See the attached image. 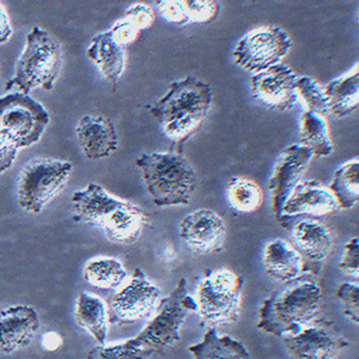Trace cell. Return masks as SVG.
Here are the masks:
<instances>
[{
    "label": "cell",
    "mask_w": 359,
    "mask_h": 359,
    "mask_svg": "<svg viewBox=\"0 0 359 359\" xmlns=\"http://www.w3.org/2000/svg\"><path fill=\"white\" fill-rule=\"evenodd\" d=\"M196 309L194 298L187 294V280L181 278L143 331L123 343L93 347L86 359H150L179 341L188 313Z\"/></svg>",
    "instance_id": "obj_1"
},
{
    "label": "cell",
    "mask_w": 359,
    "mask_h": 359,
    "mask_svg": "<svg viewBox=\"0 0 359 359\" xmlns=\"http://www.w3.org/2000/svg\"><path fill=\"white\" fill-rule=\"evenodd\" d=\"M212 107V89L194 76L174 81L152 106L151 115L169 140L181 147L205 123Z\"/></svg>",
    "instance_id": "obj_2"
},
{
    "label": "cell",
    "mask_w": 359,
    "mask_h": 359,
    "mask_svg": "<svg viewBox=\"0 0 359 359\" xmlns=\"http://www.w3.org/2000/svg\"><path fill=\"white\" fill-rule=\"evenodd\" d=\"M321 299V286L306 276L287 283L264 299L257 311V328L279 338L296 334L318 318Z\"/></svg>",
    "instance_id": "obj_3"
},
{
    "label": "cell",
    "mask_w": 359,
    "mask_h": 359,
    "mask_svg": "<svg viewBox=\"0 0 359 359\" xmlns=\"http://www.w3.org/2000/svg\"><path fill=\"white\" fill-rule=\"evenodd\" d=\"M147 194L158 208L189 204L198 179L192 164L180 152L143 154L135 159Z\"/></svg>",
    "instance_id": "obj_4"
},
{
    "label": "cell",
    "mask_w": 359,
    "mask_h": 359,
    "mask_svg": "<svg viewBox=\"0 0 359 359\" xmlns=\"http://www.w3.org/2000/svg\"><path fill=\"white\" fill-rule=\"evenodd\" d=\"M62 66L60 42L40 27H34L27 36L25 49L17 62L13 77L5 90L29 95L35 89L53 90Z\"/></svg>",
    "instance_id": "obj_5"
},
{
    "label": "cell",
    "mask_w": 359,
    "mask_h": 359,
    "mask_svg": "<svg viewBox=\"0 0 359 359\" xmlns=\"http://www.w3.org/2000/svg\"><path fill=\"white\" fill-rule=\"evenodd\" d=\"M243 279L229 269H205L194 301L204 325L228 326L241 315Z\"/></svg>",
    "instance_id": "obj_6"
},
{
    "label": "cell",
    "mask_w": 359,
    "mask_h": 359,
    "mask_svg": "<svg viewBox=\"0 0 359 359\" xmlns=\"http://www.w3.org/2000/svg\"><path fill=\"white\" fill-rule=\"evenodd\" d=\"M72 164L57 159H34L22 169L17 186L18 204L40 213L69 182Z\"/></svg>",
    "instance_id": "obj_7"
},
{
    "label": "cell",
    "mask_w": 359,
    "mask_h": 359,
    "mask_svg": "<svg viewBox=\"0 0 359 359\" xmlns=\"http://www.w3.org/2000/svg\"><path fill=\"white\" fill-rule=\"evenodd\" d=\"M49 114L29 95L10 93L0 97V132L20 150L41 139Z\"/></svg>",
    "instance_id": "obj_8"
},
{
    "label": "cell",
    "mask_w": 359,
    "mask_h": 359,
    "mask_svg": "<svg viewBox=\"0 0 359 359\" xmlns=\"http://www.w3.org/2000/svg\"><path fill=\"white\" fill-rule=\"evenodd\" d=\"M291 48L292 40L287 32L276 25H262L237 41L233 50V62L247 72L260 74L283 64Z\"/></svg>",
    "instance_id": "obj_9"
},
{
    "label": "cell",
    "mask_w": 359,
    "mask_h": 359,
    "mask_svg": "<svg viewBox=\"0 0 359 359\" xmlns=\"http://www.w3.org/2000/svg\"><path fill=\"white\" fill-rule=\"evenodd\" d=\"M163 294L140 269H135L111 297L108 313L109 323H133L154 314Z\"/></svg>",
    "instance_id": "obj_10"
},
{
    "label": "cell",
    "mask_w": 359,
    "mask_h": 359,
    "mask_svg": "<svg viewBox=\"0 0 359 359\" xmlns=\"http://www.w3.org/2000/svg\"><path fill=\"white\" fill-rule=\"evenodd\" d=\"M282 339L294 359H334L348 346L338 327L325 320H315L296 334Z\"/></svg>",
    "instance_id": "obj_11"
},
{
    "label": "cell",
    "mask_w": 359,
    "mask_h": 359,
    "mask_svg": "<svg viewBox=\"0 0 359 359\" xmlns=\"http://www.w3.org/2000/svg\"><path fill=\"white\" fill-rule=\"evenodd\" d=\"M311 159V151L299 144L285 147L276 159L267 188L271 196V208L277 221L280 218L287 198L302 181Z\"/></svg>",
    "instance_id": "obj_12"
},
{
    "label": "cell",
    "mask_w": 359,
    "mask_h": 359,
    "mask_svg": "<svg viewBox=\"0 0 359 359\" xmlns=\"http://www.w3.org/2000/svg\"><path fill=\"white\" fill-rule=\"evenodd\" d=\"M297 74L294 69L278 64L249 79L252 97L260 106L276 111H287L298 103Z\"/></svg>",
    "instance_id": "obj_13"
},
{
    "label": "cell",
    "mask_w": 359,
    "mask_h": 359,
    "mask_svg": "<svg viewBox=\"0 0 359 359\" xmlns=\"http://www.w3.org/2000/svg\"><path fill=\"white\" fill-rule=\"evenodd\" d=\"M180 240L199 255L218 253L224 247L226 225L218 213L201 208L189 213L179 226Z\"/></svg>",
    "instance_id": "obj_14"
},
{
    "label": "cell",
    "mask_w": 359,
    "mask_h": 359,
    "mask_svg": "<svg viewBox=\"0 0 359 359\" xmlns=\"http://www.w3.org/2000/svg\"><path fill=\"white\" fill-rule=\"evenodd\" d=\"M337 210L338 205L328 188L314 180H302L285 201L278 222L287 230L296 217L326 216Z\"/></svg>",
    "instance_id": "obj_15"
},
{
    "label": "cell",
    "mask_w": 359,
    "mask_h": 359,
    "mask_svg": "<svg viewBox=\"0 0 359 359\" xmlns=\"http://www.w3.org/2000/svg\"><path fill=\"white\" fill-rule=\"evenodd\" d=\"M40 328V316L35 308L25 304L0 311V352L15 353L33 343Z\"/></svg>",
    "instance_id": "obj_16"
},
{
    "label": "cell",
    "mask_w": 359,
    "mask_h": 359,
    "mask_svg": "<svg viewBox=\"0 0 359 359\" xmlns=\"http://www.w3.org/2000/svg\"><path fill=\"white\" fill-rule=\"evenodd\" d=\"M78 145L89 161H100L113 155L118 145L114 123L102 115H86L76 127Z\"/></svg>",
    "instance_id": "obj_17"
},
{
    "label": "cell",
    "mask_w": 359,
    "mask_h": 359,
    "mask_svg": "<svg viewBox=\"0 0 359 359\" xmlns=\"http://www.w3.org/2000/svg\"><path fill=\"white\" fill-rule=\"evenodd\" d=\"M306 259L290 242L276 238L266 243L262 250V265L266 273L280 283L294 282L316 271L306 265Z\"/></svg>",
    "instance_id": "obj_18"
},
{
    "label": "cell",
    "mask_w": 359,
    "mask_h": 359,
    "mask_svg": "<svg viewBox=\"0 0 359 359\" xmlns=\"http://www.w3.org/2000/svg\"><path fill=\"white\" fill-rule=\"evenodd\" d=\"M71 201L74 222L101 226L107 217L126 201L111 196L100 184H89L74 192Z\"/></svg>",
    "instance_id": "obj_19"
},
{
    "label": "cell",
    "mask_w": 359,
    "mask_h": 359,
    "mask_svg": "<svg viewBox=\"0 0 359 359\" xmlns=\"http://www.w3.org/2000/svg\"><path fill=\"white\" fill-rule=\"evenodd\" d=\"M292 245L306 262L320 264L330 257L333 237L326 225L313 218H303L290 229Z\"/></svg>",
    "instance_id": "obj_20"
},
{
    "label": "cell",
    "mask_w": 359,
    "mask_h": 359,
    "mask_svg": "<svg viewBox=\"0 0 359 359\" xmlns=\"http://www.w3.org/2000/svg\"><path fill=\"white\" fill-rule=\"evenodd\" d=\"M147 221V215L142 208L125 201V204L107 217L100 228L108 241L130 245L138 241Z\"/></svg>",
    "instance_id": "obj_21"
},
{
    "label": "cell",
    "mask_w": 359,
    "mask_h": 359,
    "mask_svg": "<svg viewBox=\"0 0 359 359\" xmlns=\"http://www.w3.org/2000/svg\"><path fill=\"white\" fill-rule=\"evenodd\" d=\"M86 57L97 66L107 81L116 86L126 69L125 47L116 42L111 32L97 34L86 48Z\"/></svg>",
    "instance_id": "obj_22"
},
{
    "label": "cell",
    "mask_w": 359,
    "mask_h": 359,
    "mask_svg": "<svg viewBox=\"0 0 359 359\" xmlns=\"http://www.w3.org/2000/svg\"><path fill=\"white\" fill-rule=\"evenodd\" d=\"M74 318L79 326L84 328L98 345H106L109 330L108 306L97 294L82 292L76 301Z\"/></svg>",
    "instance_id": "obj_23"
},
{
    "label": "cell",
    "mask_w": 359,
    "mask_h": 359,
    "mask_svg": "<svg viewBox=\"0 0 359 359\" xmlns=\"http://www.w3.org/2000/svg\"><path fill=\"white\" fill-rule=\"evenodd\" d=\"M359 66L335 78L323 86L328 101V111L337 118H345L357 111L359 104Z\"/></svg>",
    "instance_id": "obj_24"
},
{
    "label": "cell",
    "mask_w": 359,
    "mask_h": 359,
    "mask_svg": "<svg viewBox=\"0 0 359 359\" xmlns=\"http://www.w3.org/2000/svg\"><path fill=\"white\" fill-rule=\"evenodd\" d=\"M194 359H252L245 345L230 335H219L211 327L199 343L188 346Z\"/></svg>",
    "instance_id": "obj_25"
},
{
    "label": "cell",
    "mask_w": 359,
    "mask_h": 359,
    "mask_svg": "<svg viewBox=\"0 0 359 359\" xmlns=\"http://www.w3.org/2000/svg\"><path fill=\"white\" fill-rule=\"evenodd\" d=\"M298 139V144L306 147L313 157L323 158L334 151L326 118L311 111H306L301 116Z\"/></svg>",
    "instance_id": "obj_26"
},
{
    "label": "cell",
    "mask_w": 359,
    "mask_h": 359,
    "mask_svg": "<svg viewBox=\"0 0 359 359\" xmlns=\"http://www.w3.org/2000/svg\"><path fill=\"white\" fill-rule=\"evenodd\" d=\"M128 277L123 262L115 257H93L83 269V278L98 289H118Z\"/></svg>",
    "instance_id": "obj_27"
},
{
    "label": "cell",
    "mask_w": 359,
    "mask_h": 359,
    "mask_svg": "<svg viewBox=\"0 0 359 359\" xmlns=\"http://www.w3.org/2000/svg\"><path fill=\"white\" fill-rule=\"evenodd\" d=\"M328 191L332 193L339 208L350 210L359 201V161L351 159L340 165L333 175Z\"/></svg>",
    "instance_id": "obj_28"
},
{
    "label": "cell",
    "mask_w": 359,
    "mask_h": 359,
    "mask_svg": "<svg viewBox=\"0 0 359 359\" xmlns=\"http://www.w3.org/2000/svg\"><path fill=\"white\" fill-rule=\"evenodd\" d=\"M226 199L237 215H249L262 208L264 193L260 186L245 176H233L226 187Z\"/></svg>",
    "instance_id": "obj_29"
},
{
    "label": "cell",
    "mask_w": 359,
    "mask_h": 359,
    "mask_svg": "<svg viewBox=\"0 0 359 359\" xmlns=\"http://www.w3.org/2000/svg\"><path fill=\"white\" fill-rule=\"evenodd\" d=\"M298 102H302L306 111L326 118L330 114L328 101L325 94L323 86H321L314 78L302 76L298 77L296 83Z\"/></svg>",
    "instance_id": "obj_30"
},
{
    "label": "cell",
    "mask_w": 359,
    "mask_h": 359,
    "mask_svg": "<svg viewBox=\"0 0 359 359\" xmlns=\"http://www.w3.org/2000/svg\"><path fill=\"white\" fill-rule=\"evenodd\" d=\"M184 10L189 23L206 25L216 20L221 5L215 0H184Z\"/></svg>",
    "instance_id": "obj_31"
},
{
    "label": "cell",
    "mask_w": 359,
    "mask_h": 359,
    "mask_svg": "<svg viewBox=\"0 0 359 359\" xmlns=\"http://www.w3.org/2000/svg\"><path fill=\"white\" fill-rule=\"evenodd\" d=\"M335 298L338 299L343 314L355 325L359 323V287L353 283H341L335 291Z\"/></svg>",
    "instance_id": "obj_32"
},
{
    "label": "cell",
    "mask_w": 359,
    "mask_h": 359,
    "mask_svg": "<svg viewBox=\"0 0 359 359\" xmlns=\"http://www.w3.org/2000/svg\"><path fill=\"white\" fill-rule=\"evenodd\" d=\"M156 10L164 21L175 25H189L184 1L179 0H159L155 3Z\"/></svg>",
    "instance_id": "obj_33"
},
{
    "label": "cell",
    "mask_w": 359,
    "mask_h": 359,
    "mask_svg": "<svg viewBox=\"0 0 359 359\" xmlns=\"http://www.w3.org/2000/svg\"><path fill=\"white\" fill-rule=\"evenodd\" d=\"M123 18L135 25L142 33L143 30L151 28L156 20L155 10L150 5L135 3L127 8Z\"/></svg>",
    "instance_id": "obj_34"
},
{
    "label": "cell",
    "mask_w": 359,
    "mask_h": 359,
    "mask_svg": "<svg viewBox=\"0 0 359 359\" xmlns=\"http://www.w3.org/2000/svg\"><path fill=\"white\" fill-rule=\"evenodd\" d=\"M338 267L344 274L358 278L359 276V238L352 237L343 248V254L339 259Z\"/></svg>",
    "instance_id": "obj_35"
},
{
    "label": "cell",
    "mask_w": 359,
    "mask_h": 359,
    "mask_svg": "<svg viewBox=\"0 0 359 359\" xmlns=\"http://www.w3.org/2000/svg\"><path fill=\"white\" fill-rule=\"evenodd\" d=\"M109 32H111L116 42L123 47L135 43L139 35H140L138 29L135 28V25L130 23V22L126 21L123 17L121 20H118L116 23H114V25L109 29Z\"/></svg>",
    "instance_id": "obj_36"
},
{
    "label": "cell",
    "mask_w": 359,
    "mask_h": 359,
    "mask_svg": "<svg viewBox=\"0 0 359 359\" xmlns=\"http://www.w3.org/2000/svg\"><path fill=\"white\" fill-rule=\"evenodd\" d=\"M18 155V149L0 132V174L13 167Z\"/></svg>",
    "instance_id": "obj_37"
},
{
    "label": "cell",
    "mask_w": 359,
    "mask_h": 359,
    "mask_svg": "<svg viewBox=\"0 0 359 359\" xmlns=\"http://www.w3.org/2000/svg\"><path fill=\"white\" fill-rule=\"evenodd\" d=\"M13 36V27L11 21L6 13L4 5L0 3V45H4Z\"/></svg>",
    "instance_id": "obj_38"
},
{
    "label": "cell",
    "mask_w": 359,
    "mask_h": 359,
    "mask_svg": "<svg viewBox=\"0 0 359 359\" xmlns=\"http://www.w3.org/2000/svg\"><path fill=\"white\" fill-rule=\"evenodd\" d=\"M42 347L46 351H55L62 344V338L55 332H49L42 337Z\"/></svg>",
    "instance_id": "obj_39"
}]
</instances>
